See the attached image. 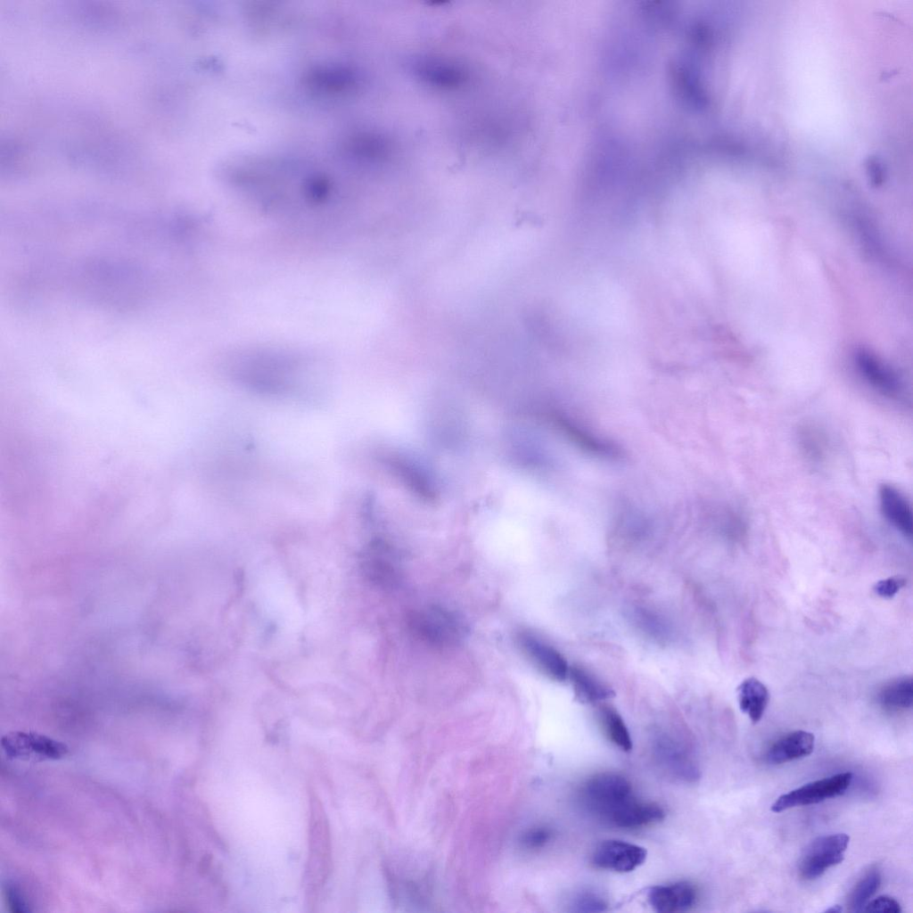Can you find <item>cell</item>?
I'll return each mask as SVG.
<instances>
[{"label": "cell", "instance_id": "8", "mask_svg": "<svg viewBox=\"0 0 913 913\" xmlns=\"http://www.w3.org/2000/svg\"><path fill=\"white\" fill-rule=\"evenodd\" d=\"M854 359L860 374L870 386L886 397H899L902 383L892 368L864 349L857 350Z\"/></svg>", "mask_w": 913, "mask_h": 913}, {"label": "cell", "instance_id": "20", "mask_svg": "<svg viewBox=\"0 0 913 913\" xmlns=\"http://www.w3.org/2000/svg\"><path fill=\"white\" fill-rule=\"evenodd\" d=\"M882 875L877 868H869L856 883L848 897V909L851 912H860L880 888Z\"/></svg>", "mask_w": 913, "mask_h": 913}, {"label": "cell", "instance_id": "14", "mask_svg": "<svg viewBox=\"0 0 913 913\" xmlns=\"http://www.w3.org/2000/svg\"><path fill=\"white\" fill-rule=\"evenodd\" d=\"M568 679L572 685L575 698L580 703H599L614 695L610 687L581 666L570 667Z\"/></svg>", "mask_w": 913, "mask_h": 913}, {"label": "cell", "instance_id": "4", "mask_svg": "<svg viewBox=\"0 0 913 913\" xmlns=\"http://www.w3.org/2000/svg\"><path fill=\"white\" fill-rule=\"evenodd\" d=\"M586 805L601 817L632 797L629 780L613 772L598 773L587 780L581 789Z\"/></svg>", "mask_w": 913, "mask_h": 913}, {"label": "cell", "instance_id": "25", "mask_svg": "<svg viewBox=\"0 0 913 913\" xmlns=\"http://www.w3.org/2000/svg\"><path fill=\"white\" fill-rule=\"evenodd\" d=\"M4 894L6 903L12 912L25 913L30 911L25 899L15 887L8 885L4 891Z\"/></svg>", "mask_w": 913, "mask_h": 913}, {"label": "cell", "instance_id": "9", "mask_svg": "<svg viewBox=\"0 0 913 913\" xmlns=\"http://www.w3.org/2000/svg\"><path fill=\"white\" fill-rule=\"evenodd\" d=\"M663 818L664 811L658 804L640 802L633 796L613 808L605 817L614 826L629 829L658 822Z\"/></svg>", "mask_w": 913, "mask_h": 913}, {"label": "cell", "instance_id": "1", "mask_svg": "<svg viewBox=\"0 0 913 913\" xmlns=\"http://www.w3.org/2000/svg\"><path fill=\"white\" fill-rule=\"evenodd\" d=\"M409 623L418 638L439 647L456 645L464 634L461 621L451 612L437 606L416 611L410 617Z\"/></svg>", "mask_w": 913, "mask_h": 913}, {"label": "cell", "instance_id": "15", "mask_svg": "<svg viewBox=\"0 0 913 913\" xmlns=\"http://www.w3.org/2000/svg\"><path fill=\"white\" fill-rule=\"evenodd\" d=\"M316 813L311 816V860L312 867L318 869L319 885L324 882L329 870L330 842L326 820L320 805L314 807Z\"/></svg>", "mask_w": 913, "mask_h": 913}, {"label": "cell", "instance_id": "23", "mask_svg": "<svg viewBox=\"0 0 913 913\" xmlns=\"http://www.w3.org/2000/svg\"><path fill=\"white\" fill-rule=\"evenodd\" d=\"M864 911L878 913H901L900 903L892 897L881 895L870 900L864 908Z\"/></svg>", "mask_w": 913, "mask_h": 913}, {"label": "cell", "instance_id": "2", "mask_svg": "<svg viewBox=\"0 0 913 913\" xmlns=\"http://www.w3.org/2000/svg\"><path fill=\"white\" fill-rule=\"evenodd\" d=\"M850 842L844 833L821 835L811 841L803 850L798 870L804 880H814L828 868L840 864Z\"/></svg>", "mask_w": 913, "mask_h": 913}, {"label": "cell", "instance_id": "22", "mask_svg": "<svg viewBox=\"0 0 913 913\" xmlns=\"http://www.w3.org/2000/svg\"><path fill=\"white\" fill-rule=\"evenodd\" d=\"M572 907L578 912H601L606 909V903L593 892H582L574 899Z\"/></svg>", "mask_w": 913, "mask_h": 913}, {"label": "cell", "instance_id": "3", "mask_svg": "<svg viewBox=\"0 0 913 913\" xmlns=\"http://www.w3.org/2000/svg\"><path fill=\"white\" fill-rule=\"evenodd\" d=\"M1 746L10 759L32 762L60 760L69 753L64 743L36 732H9L1 738Z\"/></svg>", "mask_w": 913, "mask_h": 913}, {"label": "cell", "instance_id": "13", "mask_svg": "<svg viewBox=\"0 0 913 913\" xmlns=\"http://www.w3.org/2000/svg\"><path fill=\"white\" fill-rule=\"evenodd\" d=\"M815 736L805 730H795L777 739L766 752L769 764H782L810 755L814 750Z\"/></svg>", "mask_w": 913, "mask_h": 913}, {"label": "cell", "instance_id": "16", "mask_svg": "<svg viewBox=\"0 0 913 913\" xmlns=\"http://www.w3.org/2000/svg\"><path fill=\"white\" fill-rule=\"evenodd\" d=\"M736 692L740 710L753 723L759 722L769 700L766 686L755 678H747L738 686Z\"/></svg>", "mask_w": 913, "mask_h": 913}, {"label": "cell", "instance_id": "19", "mask_svg": "<svg viewBox=\"0 0 913 913\" xmlns=\"http://www.w3.org/2000/svg\"><path fill=\"white\" fill-rule=\"evenodd\" d=\"M599 722L609 740L623 752L632 749L629 729L619 712L611 706L603 705L598 711Z\"/></svg>", "mask_w": 913, "mask_h": 913}, {"label": "cell", "instance_id": "27", "mask_svg": "<svg viewBox=\"0 0 913 913\" xmlns=\"http://www.w3.org/2000/svg\"><path fill=\"white\" fill-rule=\"evenodd\" d=\"M841 911H842V908L839 905L832 906L831 908L827 909L825 910V912H833V913H839Z\"/></svg>", "mask_w": 913, "mask_h": 913}, {"label": "cell", "instance_id": "26", "mask_svg": "<svg viewBox=\"0 0 913 913\" xmlns=\"http://www.w3.org/2000/svg\"><path fill=\"white\" fill-rule=\"evenodd\" d=\"M551 832L547 828H536L526 835L523 843L531 848L545 845L551 838Z\"/></svg>", "mask_w": 913, "mask_h": 913}, {"label": "cell", "instance_id": "11", "mask_svg": "<svg viewBox=\"0 0 913 913\" xmlns=\"http://www.w3.org/2000/svg\"><path fill=\"white\" fill-rule=\"evenodd\" d=\"M881 511L885 519L902 535L911 538L913 518L911 506L897 488L883 484L878 492Z\"/></svg>", "mask_w": 913, "mask_h": 913}, {"label": "cell", "instance_id": "21", "mask_svg": "<svg viewBox=\"0 0 913 913\" xmlns=\"http://www.w3.org/2000/svg\"><path fill=\"white\" fill-rule=\"evenodd\" d=\"M799 444L805 456L813 462H821L827 451V440L821 431L805 425L799 432Z\"/></svg>", "mask_w": 913, "mask_h": 913}, {"label": "cell", "instance_id": "10", "mask_svg": "<svg viewBox=\"0 0 913 913\" xmlns=\"http://www.w3.org/2000/svg\"><path fill=\"white\" fill-rule=\"evenodd\" d=\"M696 899V889L688 882L656 885L648 892L650 905L661 913L686 911L695 905Z\"/></svg>", "mask_w": 913, "mask_h": 913}, {"label": "cell", "instance_id": "7", "mask_svg": "<svg viewBox=\"0 0 913 913\" xmlns=\"http://www.w3.org/2000/svg\"><path fill=\"white\" fill-rule=\"evenodd\" d=\"M646 859V850L620 840L600 843L592 853V863L599 868L618 873L633 871Z\"/></svg>", "mask_w": 913, "mask_h": 913}, {"label": "cell", "instance_id": "18", "mask_svg": "<svg viewBox=\"0 0 913 913\" xmlns=\"http://www.w3.org/2000/svg\"><path fill=\"white\" fill-rule=\"evenodd\" d=\"M878 703L887 711H898L911 708L913 681L910 677H901L884 684L877 693Z\"/></svg>", "mask_w": 913, "mask_h": 913}, {"label": "cell", "instance_id": "5", "mask_svg": "<svg viewBox=\"0 0 913 913\" xmlns=\"http://www.w3.org/2000/svg\"><path fill=\"white\" fill-rule=\"evenodd\" d=\"M852 778V773L846 771L811 781L780 795L771 805L770 810L777 813L840 796L849 788Z\"/></svg>", "mask_w": 913, "mask_h": 913}, {"label": "cell", "instance_id": "17", "mask_svg": "<svg viewBox=\"0 0 913 913\" xmlns=\"http://www.w3.org/2000/svg\"><path fill=\"white\" fill-rule=\"evenodd\" d=\"M390 553L383 545L376 543L371 547L363 563L367 577L382 586L393 584L398 576L397 566Z\"/></svg>", "mask_w": 913, "mask_h": 913}, {"label": "cell", "instance_id": "6", "mask_svg": "<svg viewBox=\"0 0 913 913\" xmlns=\"http://www.w3.org/2000/svg\"><path fill=\"white\" fill-rule=\"evenodd\" d=\"M516 641L522 654L543 675L557 682L568 679L570 667L553 646L528 631L519 632Z\"/></svg>", "mask_w": 913, "mask_h": 913}, {"label": "cell", "instance_id": "24", "mask_svg": "<svg viewBox=\"0 0 913 913\" xmlns=\"http://www.w3.org/2000/svg\"><path fill=\"white\" fill-rule=\"evenodd\" d=\"M906 580L895 576L878 580L873 587L874 592L883 598H892L904 587Z\"/></svg>", "mask_w": 913, "mask_h": 913}, {"label": "cell", "instance_id": "12", "mask_svg": "<svg viewBox=\"0 0 913 913\" xmlns=\"http://www.w3.org/2000/svg\"><path fill=\"white\" fill-rule=\"evenodd\" d=\"M654 752L659 761L673 775L686 780L698 777V769L686 748L673 738L666 736L658 737Z\"/></svg>", "mask_w": 913, "mask_h": 913}]
</instances>
